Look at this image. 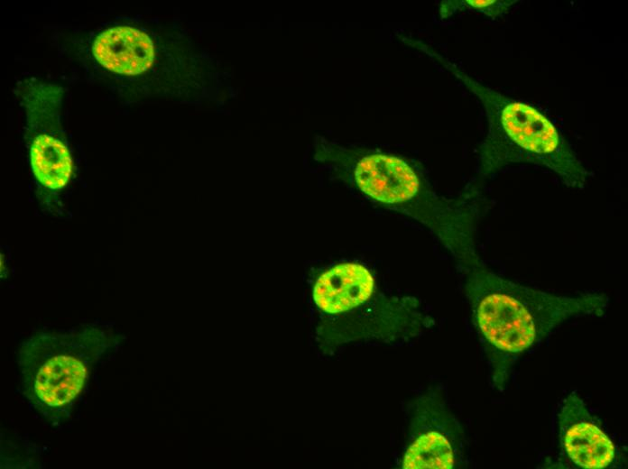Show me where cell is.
Here are the masks:
<instances>
[{
    "label": "cell",
    "instance_id": "cell-1",
    "mask_svg": "<svg viewBox=\"0 0 628 469\" xmlns=\"http://www.w3.org/2000/svg\"><path fill=\"white\" fill-rule=\"evenodd\" d=\"M316 158L376 206L423 225L466 267L480 264L476 230L486 203L477 194L441 197L412 161L378 149L320 142Z\"/></svg>",
    "mask_w": 628,
    "mask_h": 469
},
{
    "label": "cell",
    "instance_id": "cell-2",
    "mask_svg": "<svg viewBox=\"0 0 628 469\" xmlns=\"http://www.w3.org/2000/svg\"><path fill=\"white\" fill-rule=\"evenodd\" d=\"M467 290L476 326L494 358L495 379L503 385L508 371L524 352L567 319L604 314V294L556 296L522 286L475 266Z\"/></svg>",
    "mask_w": 628,
    "mask_h": 469
},
{
    "label": "cell",
    "instance_id": "cell-3",
    "mask_svg": "<svg viewBox=\"0 0 628 469\" xmlns=\"http://www.w3.org/2000/svg\"><path fill=\"white\" fill-rule=\"evenodd\" d=\"M121 336L88 326L71 332H38L17 351L22 392L52 425L65 422L102 356Z\"/></svg>",
    "mask_w": 628,
    "mask_h": 469
},
{
    "label": "cell",
    "instance_id": "cell-4",
    "mask_svg": "<svg viewBox=\"0 0 628 469\" xmlns=\"http://www.w3.org/2000/svg\"><path fill=\"white\" fill-rule=\"evenodd\" d=\"M484 104L488 134L480 149L482 175L512 164H534L554 172L568 187L583 189L588 172L565 138L534 107L455 73Z\"/></svg>",
    "mask_w": 628,
    "mask_h": 469
},
{
    "label": "cell",
    "instance_id": "cell-5",
    "mask_svg": "<svg viewBox=\"0 0 628 469\" xmlns=\"http://www.w3.org/2000/svg\"><path fill=\"white\" fill-rule=\"evenodd\" d=\"M561 446L567 455L583 468H605L614 458V446L597 426L583 400L572 393L558 415Z\"/></svg>",
    "mask_w": 628,
    "mask_h": 469
},
{
    "label": "cell",
    "instance_id": "cell-6",
    "mask_svg": "<svg viewBox=\"0 0 628 469\" xmlns=\"http://www.w3.org/2000/svg\"><path fill=\"white\" fill-rule=\"evenodd\" d=\"M374 289V277L365 265L341 262L319 276L313 288V299L323 312L342 314L368 300Z\"/></svg>",
    "mask_w": 628,
    "mask_h": 469
},
{
    "label": "cell",
    "instance_id": "cell-7",
    "mask_svg": "<svg viewBox=\"0 0 628 469\" xmlns=\"http://www.w3.org/2000/svg\"><path fill=\"white\" fill-rule=\"evenodd\" d=\"M92 51L106 69L121 75H138L151 67L153 44L143 32L118 26L107 29L96 38Z\"/></svg>",
    "mask_w": 628,
    "mask_h": 469
},
{
    "label": "cell",
    "instance_id": "cell-8",
    "mask_svg": "<svg viewBox=\"0 0 628 469\" xmlns=\"http://www.w3.org/2000/svg\"><path fill=\"white\" fill-rule=\"evenodd\" d=\"M31 162L38 180L51 189L64 187L71 175L72 161L67 147L47 134H40L33 140Z\"/></svg>",
    "mask_w": 628,
    "mask_h": 469
},
{
    "label": "cell",
    "instance_id": "cell-9",
    "mask_svg": "<svg viewBox=\"0 0 628 469\" xmlns=\"http://www.w3.org/2000/svg\"><path fill=\"white\" fill-rule=\"evenodd\" d=\"M455 464V452L443 433L429 430L420 435L408 448L402 462L404 469H448Z\"/></svg>",
    "mask_w": 628,
    "mask_h": 469
},
{
    "label": "cell",
    "instance_id": "cell-10",
    "mask_svg": "<svg viewBox=\"0 0 628 469\" xmlns=\"http://www.w3.org/2000/svg\"><path fill=\"white\" fill-rule=\"evenodd\" d=\"M467 6L484 12L488 15L496 16L498 14L506 12L509 2L504 1H464Z\"/></svg>",
    "mask_w": 628,
    "mask_h": 469
}]
</instances>
